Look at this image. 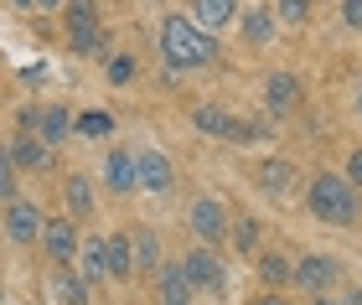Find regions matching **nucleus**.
Segmentation results:
<instances>
[{"label": "nucleus", "instance_id": "nucleus-22", "mask_svg": "<svg viewBox=\"0 0 362 305\" xmlns=\"http://www.w3.org/2000/svg\"><path fill=\"white\" fill-rule=\"evenodd\" d=\"M192 285H187V275H181V264H166L160 269V305H192Z\"/></svg>", "mask_w": 362, "mask_h": 305}, {"label": "nucleus", "instance_id": "nucleus-24", "mask_svg": "<svg viewBox=\"0 0 362 305\" xmlns=\"http://www.w3.org/2000/svg\"><path fill=\"white\" fill-rule=\"evenodd\" d=\"M62 197H68V213H73V217H93V181H88L83 171H78V176H68Z\"/></svg>", "mask_w": 362, "mask_h": 305}, {"label": "nucleus", "instance_id": "nucleus-30", "mask_svg": "<svg viewBox=\"0 0 362 305\" xmlns=\"http://www.w3.org/2000/svg\"><path fill=\"white\" fill-rule=\"evenodd\" d=\"M259 244V217H238V228H233V249L238 253H254Z\"/></svg>", "mask_w": 362, "mask_h": 305}, {"label": "nucleus", "instance_id": "nucleus-38", "mask_svg": "<svg viewBox=\"0 0 362 305\" xmlns=\"http://www.w3.org/2000/svg\"><path fill=\"white\" fill-rule=\"evenodd\" d=\"M341 305H362V290H352V295H347V300H341Z\"/></svg>", "mask_w": 362, "mask_h": 305}, {"label": "nucleus", "instance_id": "nucleus-9", "mask_svg": "<svg viewBox=\"0 0 362 305\" xmlns=\"http://www.w3.org/2000/svg\"><path fill=\"white\" fill-rule=\"evenodd\" d=\"M73 264H78V275L88 280V290H93V285H104L109 280V238H83Z\"/></svg>", "mask_w": 362, "mask_h": 305}, {"label": "nucleus", "instance_id": "nucleus-3", "mask_svg": "<svg viewBox=\"0 0 362 305\" xmlns=\"http://www.w3.org/2000/svg\"><path fill=\"white\" fill-rule=\"evenodd\" d=\"M181 275H187L192 290H212V295H223V290H228V269H223V259H218V253H212L207 244L181 253Z\"/></svg>", "mask_w": 362, "mask_h": 305}, {"label": "nucleus", "instance_id": "nucleus-35", "mask_svg": "<svg viewBox=\"0 0 362 305\" xmlns=\"http://www.w3.org/2000/svg\"><path fill=\"white\" fill-rule=\"evenodd\" d=\"M254 305H285V300H279V290H264V295H259Z\"/></svg>", "mask_w": 362, "mask_h": 305}, {"label": "nucleus", "instance_id": "nucleus-39", "mask_svg": "<svg viewBox=\"0 0 362 305\" xmlns=\"http://www.w3.org/2000/svg\"><path fill=\"white\" fill-rule=\"evenodd\" d=\"M357 119H362V88H357Z\"/></svg>", "mask_w": 362, "mask_h": 305}, {"label": "nucleus", "instance_id": "nucleus-2", "mask_svg": "<svg viewBox=\"0 0 362 305\" xmlns=\"http://www.w3.org/2000/svg\"><path fill=\"white\" fill-rule=\"evenodd\" d=\"M305 207L310 217H321L326 228H352L357 222V186L341 171H316L305 186Z\"/></svg>", "mask_w": 362, "mask_h": 305}, {"label": "nucleus", "instance_id": "nucleus-28", "mask_svg": "<svg viewBox=\"0 0 362 305\" xmlns=\"http://www.w3.org/2000/svg\"><path fill=\"white\" fill-rule=\"evenodd\" d=\"M68 31H88V26H98V6L93 0H68Z\"/></svg>", "mask_w": 362, "mask_h": 305}, {"label": "nucleus", "instance_id": "nucleus-1", "mask_svg": "<svg viewBox=\"0 0 362 305\" xmlns=\"http://www.w3.org/2000/svg\"><path fill=\"white\" fill-rule=\"evenodd\" d=\"M160 57H166L171 68L192 73V68H207V62L218 57V42H212V31H202L192 16L171 11L166 21H160Z\"/></svg>", "mask_w": 362, "mask_h": 305}, {"label": "nucleus", "instance_id": "nucleus-6", "mask_svg": "<svg viewBox=\"0 0 362 305\" xmlns=\"http://www.w3.org/2000/svg\"><path fill=\"white\" fill-rule=\"evenodd\" d=\"M192 233L202 238L207 249H218L223 238H228V207L218 197H197L192 202Z\"/></svg>", "mask_w": 362, "mask_h": 305}, {"label": "nucleus", "instance_id": "nucleus-7", "mask_svg": "<svg viewBox=\"0 0 362 305\" xmlns=\"http://www.w3.org/2000/svg\"><path fill=\"white\" fill-rule=\"evenodd\" d=\"M78 228H73V217H47L42 222V249H47V259L52 264H73L78 259Z\"/></svg>", "mask_w": 362, "mask_h": 305}, {"label": "nucleus", "instance_id": "nucleus-27", "mask_svg": "<svg viewBox=\"0 0 362 305\" xmlns=\"http://www.w3.org/2000/svg\"><path fill=\"white\" fill-rule=\"evenodd\" d=\"M264 135H269V124H259V119H233L228 124V145H259Z\"/></svg>", "mask_w": 362, "mask_h": 305}, {"label": "nucleus", "instance_id": "nucleus-23", "mask_svg": "<svg viewBox=\"0 0 362 305\" xmlns=\"http://www.w3.org/2000/svg\"><path fill=\"white\" fill-rule=\"evenodd\" d=\"M259 280H264L269 290H285V285H295V264L285 253H259Z\"/></svg>", "mask_w": 362, "mask_h": 305}, {"label": "nucleus", "instance_id": "nucleus-11", "mask_svg": "<svg viewBox=\"0 0 362 305\" xmlns=\"http://www.w3.org/2000/svg\"><path fill=\"white\" fill-rule=\"evenodd\" d=\"M104 186L114 191V197H129V191H135V150H124V145L109 150V160H104Z\"/></svg>", "mask_w": 362, "mask_h": 305}, {"label": "nucleus", "instance_id": "nucleus-34", "mask_svg": "<svg viewBox=\"0 0 362 305\" xmlns=\"http://www.w3.org/2000/svg\"><path fill=\"white\" fill-rule=\"evenodd\" d=\"M341 176H347V181H352V186L362 191V145H357V150L347 155V171H341Z\"/></svg>", "mask_w": 362, "mask_h": 305}, {"label": "nucleus", "instance_id": "nucleus-10", "mask_svg": "<svg viewBox=\"0 0 362 305\" xmlns=\"http://www.w3.org/2000/svg\"><path fill=\"white\" fill-rule=\"evenodd\" d=\"M47 285H52V300L57 305H93L88 300V280L78 275L73 264H52V280H47Z\"/></svg>", "mask_w": 362, "mask_h": 305}, {"label": "nucleus", "instance_id": "nucleus-16", "mask_svg": "<svg viewBox=\"0 0 362 305\" xmlns=\"http://www.w3.org/2000/svg\"><path fill=\"white\" fill-rule=\"evenodd\" d=\"M109 280H135V233H109Z\"/></svg>", "mask_w": 362, "mask_h": 305}, {"label": "nucleus", "instance_id": "nucleus-20", "mask_svg": "<svg viewBox=\"0 0 362 305\" xmlns=\"http://www.w3.org/2000/svg\"><path fill=\"white\" fill-rule=\"evenodd\" d=\"M192 124H197L207 140H228V124H233V114H228L223 104H197V109H192Z\"/></svg>", "mask_w": 362, "mask_h": 305}, {"label": "nucleus", "instance_id": "nucleus-17", "mask_svg": "<svg viewBox=\"0 0 362 305\" xmlns=\"http://www.w3.org/2000/svg\"><path fill=\"white\" fill-rule=\"evenodd\" d=\"M11 160L21 171H47V166H52V145H42L37 135H16L11 140Z\"/></svg>", "mask_w": 362, "mask_h": 305}, {"label": "nucleus", "instance_id": "nucleus-5", "mask_svg": "<svg viewBox=\"0 0 362 305\" xmlns=\"http://www.w3.org/2000/svg\"><path fill=\"white\" fill-rule=\"evenodd\" d=\"M171 181H176V166H171L166 150H151V145L135 150V186L140 191H156L160 197V191H171Z\"/></svg>", "mask_w": 362, "mask_h": 305}, {"label": "nucleus", "instance_id": "nucleus-13", "mask_svg": "<svg viewBox=\"0 0 362 305\" xmlns=\"http://www.w3.org/2000/svg\"><path fill=\"white\" fill-rule=\"evenodd\" d=\"M238 26L249 47H269L279 31V16H274V6H254V11H238Z\"/></svg>", "mask_w": 362, "mask_h": 305}, {"label": "nucleus", "instance_id": "nucleus-36", "mask_svg": "<svg viewBox=\"0 0 362 305\" xmlns=\"http://www.w3.org/2000/svg\"><path fill=\"white\" fill-rule=\"evenodd\" d=\"M68 0H37V11H62Z\"/></svg>", "mask_w": 362, "mask_h": 305}, {"label": "nucleus", "instance_id": "nucleus-26", "mask_svg": "<svg viewBox=\"0 0 362 305\" xmlns=\"http://www.w3.org/2000/svg\"><path fill=\"white\" fill-rule=\"evenodd\" d=\"M274 16L285 26H310V16H316V0H274Z\"/></svg>", "mask_w": 362, "mask_h": 305}, {"label": "nucleus", "instance_id": "nucleus-33", "mask_svg": "<svg viewBox=\"0 0 362 305\" xmlns=\"http://www.w3.org/2000/svg\"><path fill=\"white\" fill-rule=\"evenodd\" d=\"M341 26L362 31V0H341Z\"/></svg>", "mask_w": 362, "mask_h": 305}, {"label": "nucleus", "instance_id": "nucleus-14", "mask_svg": "<svg viewBox=\"0 0 362 305\" xmlns=\"http://www.w3.org/2000/svg\"><path fill=\"white\" fill-rule=\"evenodd\" d=\"M264 104H269V114H290V109L300 104V78L295 73H269L264 78Z\"/></svg>", "mask_w": 362, "mask_h": 305}, {"label": "nucleus", "instance_id": "nucleus-8", "mask_svg": "<svg viewBox=\"0 0 362 305\" xmlns=\"http://www.w3.org/2000/svg\"><path fill=\"white\" fill-rule=\"evenodd\" d=\"M337 275H341V264L332 259V253H305L300 264H295V285H300V290H332L337 285Z\"/></svg>", "mask_w": 362, "mask_h": 305}, {"label": "nucleus", "instance_id": "nucleus-25", "mask_svg": "<svg viewBox=\"0 0 362 305\" xmlns=\"http://www.w3.org/2000/svg\"><path fill=\"white\" fill-rule=\"evenodd\" d=\"M156 264H160V238H156V228H140L135 233V275H151Z\"/></svg>", "mask_w": 362, "mask_h": 305}, {"label": "nucleus", "instance_id": "nucleus-29", "mask_svg": "<svg viewBox=\"0 0 362 305\" xmlns=\"http://www.w3.org/2000/svg\"><path fill=\"white\" fill-rule=\"evenodd\" d=\"M129 78H135V52H114V57H109V83L124 88Z\"/></svg>", "mask_w": 362, "mask_h": 305}, {"label": "nucleus", "instance_id": "nucleus-19", "mask_svg": "<svg viewBox=\"0 0 362 305\" xmlns=\"http://www.w3.org/2000/svg\"><path fill=\"white\" fill-rule=\"evenodd\" d=\"M68 47H73V57H98V62H109V31L104 26H88V31H68Z\"/></svg>", "mask_w": 362, "mask_h": 305}, {"label": "nucleus", "instance_id": "nucleus-21", "mask_svg": "<svg viewBox=\"0 0 362 305\" xmlns=\"http://www.w3.org/2000/svg\"><path fill=\"white\" fill-rule=\"evenodd\" d=\"M73 135H83V140H109L114 135V114L109 109H83V114H73Z\"/></svg>", "mask_w": 362, "mask_h": 305}, {"label": "nucleus", "instance_id": "nucleus-18", "mask_svg": "<svg viewBox=\"0 0 362 305\" xmlns=\"http://www.w3.org/2000/svg\"><path fill=\"white\" fill-rule=\"evenodd\" d=\"M68 135H73V114L62 104H47L42 119H37V140H42V145H62Z\"/></svg>", "mask_w": 362, "mask_h": 305}, {"label": "nucleus", "instance_id": "nucleus-41", "mask_svg": "<svg viewBox=\"0 0 362 305\" xmlns=\"http://www.w3.org/2000/svg\"><path fill=\"white\" fill-rule=\"evenodd\" d=\"M151 6H156V0H151Z\"/></svg>", "mask_w": 362, "mask_h": 305}, {"label": "nucleus", "instance_id": "nucleus-37", "mask_svg": "<svg viewBox=\"0 0 362 305\" xmlns=\"http://www.w3.org/2000/svg\"><path fill=\"white\" fill-rule=\"evenodd\" d=\"M11 11H37V0H11Z\"/></svg>", "mask_w": 362, "mask_h": 305}, {"label": "nucleus", "instance_id": "nucleus-15", "mask_svg": "<svg viewBox=\"0 0 362 305\" xmlns=\"http://www.w3.org/2000/svg\"><path fill=\"white\" fill-rule=\"evenodd\" d=\"M254 186L259 191H269V197H285V191L295 186V166H290V160H259V166H254Z\"/></svg>", "mask_w": 362, "mask_h": 305}, {"label": "nucleus", "instance_id": "nucleus-4", "mask_svg": "<svg viewBox=\"0 0 362 305\" xmlns=\"http://www.w3.org/2000/svg\"><path fill=\"white\" fill-rule=\"evenodd\" d=\"M42 213H37V202H26V197H11V207L0 213V228H6V238L16 249H26V244H37L42 238Z\"/></svg>", "mask_w": 362, "mask_h": 305}, {"label": "nucleus", "instance_id": "nucleus-40", "mask_svg": "<svg viewBox=\"0 0 362 305\" xmlns=\"http://www.w3.org/2000/svg\"><path fill=\"white\" fill-rule=\"evenodd\" d=\"M316 305H341V300H316Z\"/></svg>", "mask_w": 362, "mask_h": 305}, {"label": "nucleus", "instance_id": "nucleus-31", "mask_svg": "<svg viewBox=\"0 0 362 305\" xmlns=\"http://www.w3.org/2000/svg\"><path fill=\"white\" fill-rule=\"evenodd\" d=\"M16 197V160H11V145H0V202Z\"/></svg>", "mask_w": 362, "mask_h": 305}, {"label": "nucleus", "instance_id": "nucleus-32", "mask_svg": "<svg viewBox=\"0 0 362 305\" xmlns=\"http://www.w3.org/2000/svg\"><path fill=\"white\" fill-rule=\"evenodd\" d=\"M37 119H42V104L16 109V130H21V135H37Z\"/></svg>", "mask_w": 362, "mask_h": 305}, {"label": "nucleus", "instance_id": "nucleus-12", "mask_svg": "<svg viewBox=\"0 0 362 305\" xmlns=\"http://www.w3.org/2000/svg\"><path fill=\"white\" fill-rule=\"evenodd\" d=\"M192 21L218 37V31H228L238 21V0H192Z\"/></svg>", "mask_w": 362, "mask_h": 305}]
</instances>
